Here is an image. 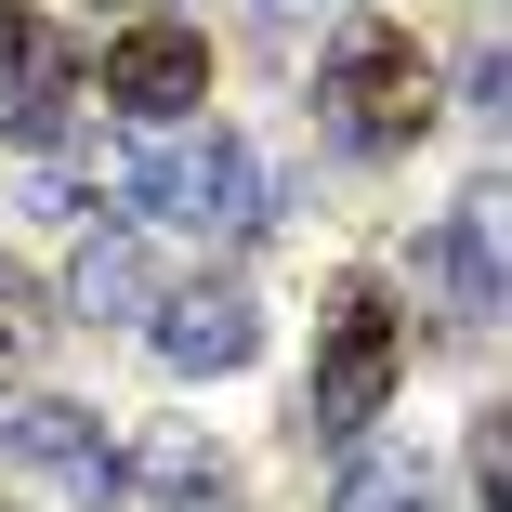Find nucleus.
<instances>
[{"label": "nucleus", "mask_w": 512, "mask_h": 512, "mask_svg": "<svg viewBox=\"0 0 512 512\" xmlns=\"http://www.w3.org/2000/svg\"><path fill=\"white\" fill-rule=\"evenodd\" d=\"M316 106H329V132L342 145H421V119H434V66H421V40H407L394 14H355L342 40H329V79H316Z\"/></svg>", "instance_id": "obj_1"}, {"label": "nucleus", "mask_w": 512, "mask_h": 512, "mask_svg": "<svg viewBox=\"0 0 512 512\" xmlns=\"http://www.w3.org/2000/svg\"><path fill=\"white\" fill-rule=\"evenodd\" d=\"M394 368H407V316H394V289H381V276H355V289L329 302V342H316L302 434H316V447H368V421H381Z\"/></svg>", "instance_id": "obj_2"}, {"label": "nucleus", "mask_w": 512, "mask_h": 512, "mask_svg": "<svg viewBox=\"0 0 512 512\" xmlns=\"http://www.w3.org/2000/svg\"><path fill=\"white\" fill-rule=\"evenodd\" d=\"M132 211H171V224H197V237H250L263 224V158L237 145V132H184V145H158V158H132Z\"/></svg>", "instance_id": "obj_3"}, {"label": "nucleus", "mask_w": 512, "mask_h": 512, "mask_svg": "<svg viewBox=\"0 0 512 512\" xmlns=\"http://www.w3.org/2000/svg\"><path fill=\"white\" fill-rule=\"evenodd\" d=\"M106 106H119V119H145V132H184L197 106H211V40L171 27V14L119 27V40H106Z\"/></svg>", "instance_id": "obj_4"}, {"label": "nucleus", "mask_w": 512, "mask_h": 512, "mask_svg": "<svg viewBox=\"0 0 512 512\" xmlns=\"http://www.w3.org/2000/svg\"><path fill=\"white\" fill-rule=\"evenodd\" d=\"M0 460L66 486V499H119V434L92 407H66V394H0Z\"/></svg>", "instance_id": "obj_5"}, {"label": "nucleus", "mask_w": 512, "mask_h": 512, "mask_svg": "<svg viewBox=\"0 0 512 512\" xmlns=\"http://www.w3.org/2000/svg\"><path fill=\"white\" fill-rule=\"evenodd\" d=\"M66 119H79V40L53 14H27V0H0V132L53 145Z\"/></svg>", "instance_id": "obj_6"}, {"label": "nucleus", "mask_w": 512, "mask_h": 512, "mask_svg": "<svg viewBox=\"0 0 512 512\" xmlns=\"http://www.w3.org/2000/svg\"><path fill=\"white\" fill-rule=\"evenodd\" d=\"M184 381H211V368H250L263 355V302L237 289V276H184V289H158V329H145Z\"/></svg>", "instance_id": "obj_7"}, {"label": "nucleus", "mask_w": 512, "mask_h": 512, "mask_svg": "<svg viewBox=\"0 0 512 512\" xmlns=\"http://www.w3.org/2000/svg\"><path fill=\"white\" fill-rule=\"evenodd\" d=\"M434 289H447V329H486L499 316V197L486 184L460 197L447 237H434Z\"/></svg>", "instance_id": "obj_8"}, {"label": "nucleus", "mask_w": 512, "mask_h": 512, "mask_svg": "<svg viewBox=\"0 0 512 512\" xmlns=\"http://www.w3.org/2000/svg\"><path fill=\"white\" fill-rule=\"evenodd\" d=\"M329 512H434V460L421 447H355L342 486H329Z\"/></svg>", "instance_id": "obj_9"}, {"label": "nucleus", "mask_w": 512, "mask_h": 512, "mask_svg": "<svg viewBox=\"0 0 512 512\" xmlns=\"http://www.w3.org/2000/svg\"><path fill=\"white\" fill-rule=\"evenodd\" d=\"M66 302L106 329V316H132V302H158V263H145L132 237H92V250H79V276H66Z\"/></svg>", "instance_id": "obj_10"}, {"label": "nucleus", "mask_w": 512, "mask_h": 512, "mask_svg": "<svg viewBox=\"0 0 512 512\" xmlns=\"http://www.w3.org/2000/svg\"><path fill=\"white\" fill-rule=\"evenodd\" d=\"M119 486H158V499H211V512L237 499V473H224L211 447H184V434H158V447H132V460H119Z\"/></svg>", "instance_id": "obj_11"}, {"label": "nucleus", "mask_w": 512, "mask_h": 512, "mask_svg": "<svg viewBox=\"0 0 512 512\" xmlns=\"http://www.w3.org/2000/svg\"><path fill=\"white\" fill-rule=\"evenodd\" d=\"M473 499L512 512V434H499V421H473Z\"/></svg>", "instance_id": "obj_12"}, {"label": "nucleus", "mask_w": 512, "mask_h": 512, "mask_svg": "<svg viewBox=\"0 0 512 512\" xmlns=\"http://www.w3.org/2000/svg\"><path fill=\"white\" fill-rule=\"evenodd\" d=\"M263 14H276V27H302V14H316V0H263Z\"/></svg>", "instance_id": "obj_13"}, {"label": "nucleus", "mask_w": 512, "mask_h": 512, "mask_svg": "<svg viewBox=\"0 0 512 512\" xmlns=\"http://www.w3.org/2000/svg\"><path fill=\"white\" fill-rule=\"evenodd\" d=\"M0 342H14V276H0Z\"/></svg>", "instance_id": "obj_14"}]
</instances>
